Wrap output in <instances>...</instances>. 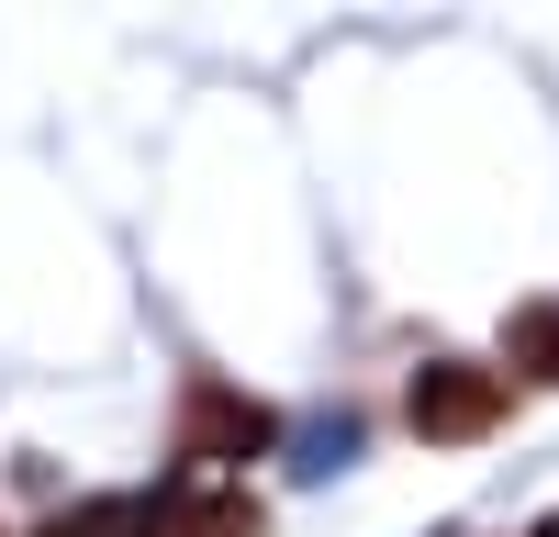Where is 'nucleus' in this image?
<instances>
[{
	"label": "nucleus",
	"instance_id": "1",
	"mask_svg": "<svg viewBox=\"0 0 559 537\" xmlns=\"http://www.w3.org/2000/svg\"><path fill=\"white\" fill-rule=\"evenodd\" d=\"M269 448H280V415H269L258 392L213 381V370H191V381H179V426H168V460H179V481L247 470V460H269Z\"/></svg>",
	"mask_w": 559,
	"mask_h": 537
},
{
	"label": "nucleus",
	"instance_id": "2",
	"mask_svg": "<svg viewBox=\"0 0 559 537\" xmlns=\"http://www.w3.org/2000/svg\"><path fill=\"white\" fill-rule=\"evenodd\" d=\"M503 415H515V381H503L492 358H426V370L403 381V426L426 437V448H471Z\"/></svg>",
	"mask_w": 559,
	"mask_h": 537
},
{
	"label": "nucleus",
	"instance_id": "3",
	"mask_svg": "<svg viewBox=\"0 0 559 537\" xmlns=\"http://www.w3.org/2000/svg\"><path fill=\"white\" fill-rule=\"evenodd\" d=\"M269 515H258V492H236V481H157L146 504H123L112 515V537H258Z\"/></svg>",
	"mask_w": 559,
	"mask_h": 537
},
{
	"label": "nucleus",
	"instance_id": "4",
	"mask_svg": "<svg viewBox=\"0 0 559 537\" xmlns=\"http://www.w3.org/2000/svg\"><path fill=\"white\" fill-rule=\"evenodd\" d=\"M503 381H548L559 392V302H526L503 325Z\"/></svg>",
	"mask_w": 559,
	"mask_h": 537
},
{
	"label": "nucleus",
	"instance_id": "5",
	"mask_svg": "<svg viewBox=\"0 0 559 537\" xmlns=\"http://www.w3.org/2000/svg\"><path fill=\"white\" fill-rule=\"evenodd\" d=\"M526 537H559V515H537V526H526Z\"/></svg>",
	"mask_w": 559,
	"mask_h": 537
}]
</instances>
